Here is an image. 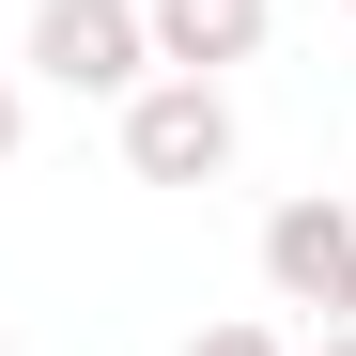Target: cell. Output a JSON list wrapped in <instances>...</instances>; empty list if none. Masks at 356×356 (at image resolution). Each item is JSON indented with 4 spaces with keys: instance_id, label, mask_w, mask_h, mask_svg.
<instances>
[{
    "instance_id": "obj_1",
    "label": "cell",
    "mask_w": 356,
    "mask_h": 356,
    "mask_svg": "<svg viewBox=\"0 0 356 356\" xmlns=\"http://www.w3.org/2000/svg\"><path fill=\"white\" fill-rule=\"evenodd\" d=\"M31 78H47V93H108V108H124V93L155 78L140 0H31Z\"/></svg>"
},
{
    "instance_id": "obj_2",
    "label": "cell",
    "mask_w": 356,
    "mask_h": 356,
    "mask_svg": "<svg viewBox=\"0 0 356 356\" xmlns=\"http://www.w3.org/2000/svg\"><path fill=\"white\" fill-rule=\"evenodd\" d=\"M124 170L140 186H217L232 170V93L217 78H140L124 93Z\"/></svg>"
},
{
    "instance_id": "obj_3",
    "label": "cell",
    "mask_w": 356,
    "mask_h": 356,
    "mask_svg": "<svg viewBox=\"0 0 356 356\" xmlns=\"http://www.w3.org/2000/svg\"><path fill=\"white\" fill-rule=\"evenodd\" d=\"M264 294L279 310H310V325H356V202H279L264 217Z\"/></svg>"
},
{
    "instance_id": "obj_4",
    "label": "cell",
    "mask_w": 356,
    "mask_h": 356,
    "mask_svg": "<svg viewBox=\"0 0 356 356\" xmlns=\"http://www.w3.org/2000/svg\"><path fill=\"white\" fill-rule=\"evenodd\" d=\"M140 31H155L170 78H217V63H248V47H264V0H140Z\"/></svg>"
},
{
    "instance_id": "obj_5",
    "label": "cell",
    "mask_w": 356,
    "mask_h": 356,
    "mask_svg": "<svg viewBox=\"0 0 356 356\" xmlns=\"http://www.w3.org/2000/svg\"><path fill=\"white\" fill-rule=\"evenodd\" d=\"M186 356H294V341H279V325H202Z\"/></svg>"
},
{
    "instance_id": "obj_6",
    "label": "cell",
    "mask_w": 356,
    "mask_h": 356,
    "mask_svg": "<svg viewBox=\"0 0 356 356\" xmlns=\"http://www.w3.org/2000/svg\"><path fill=\"white\" fill-rule=\"evenodd\" d=\"M16 140H31V93H16V78H0V170H16Z\"/></svg>"
},
{
    "instance_id": "obj_7",
    "label": "cell",
    "mask_w": 356,
    "mask_h": 356,
    "mask_svg": "<svg viewBox=\"0 0 356 356\" xmlns=\"http://www.w3.org/2000/svg\"><path fill=\"white\" fill-rule=\"evenodd\" d=\"M294 356H356V325H325V341H294Z\"/></svg>"
},
{
    "instance_id": "obj_8",
    "label": "cell",
    "mask_w": 356,
    "mask_h": 356,
    "mask_svg": "<svg viewBox=\"0 0 356 356\" xmlns=\"http://www.w3.org/2000/svg\"><path fill=\"white\" fill-rule=\"evenodd\" d=\"M341 16H356V0H341Z\"/></svg>"
}]
</instances>
